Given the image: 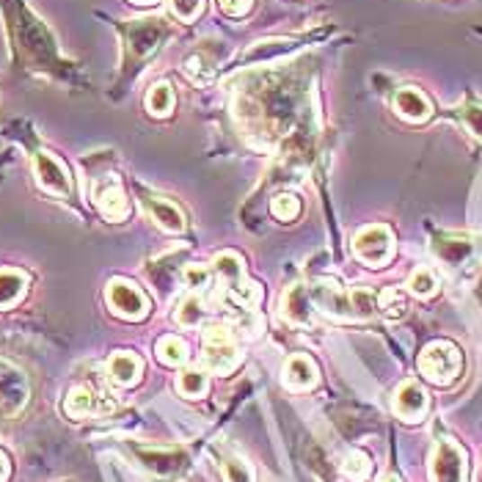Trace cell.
I'll list each match as a JSON object with an SVG mask.
<instances>
[{
	"mask_svg": "<svg viewBox=\"0 0 482 482\" xmlns=\"http://www.w3.org/2000/svg\"><path fill=\"white\" fill-rule=\"evenodd\" d=\"M353 251L356 256L370 268H383L386 262L394 256V235L386 224H372L364 227L356 240H353Z\"/></svg>",
	"mask_w": 482,
	"mask_h": 482,
	"instance_id": "obj_4",
	"label": "cell"
},
{
	"mask_svg": "<svg viewBox=\"0 0 482 482\" xmlns=\"http://www.w3.org/2000/svg\"><path fill=\"white\" fill-rule=\"evenodd\" d=\"M408 290L416 298H430L438 290V279H435V273L430 268H416L411 273V279H408Z\"/></svg>",
	"mask_w": 482,
	"mask_h": 482,
	"instance_id": "obj_24",
	"label": "cell"
},
{
	"mask_svg": "<svg viewBox=\"0 0 482 482\" xmlns=\"http://www.w3.org/2000/svg\"><path fill=\"white\" fill-rule=\"evenodd\" d=\"M347 298H350V315L359 320H370L378 309V295L367 287H356Z\"/></svg>",
	"mask_w": 482,
	"mask_h": 482,
	"instance_id": "obj_23",
	"label": "cell"
},
{
	"mask_svg": "<svg viewBox=\"0 0 482 482\" xmlns=\"http://www.w3.org/2000/svg\"><path fill=\"white\" fill-rule=\"evenodd\" d=\"M201 317H204V300L196 292H191L188 298H183L180 306H177V312H174V320H177L180 326H185V328L199 326Z\"/></svg>",
	"mask_w": 482,
	"mask_h": 482,
	"instance_id": "obj_22",
	"label": "cell"
},
{
	"mask_svg": "<svg viewBox=\"0 0 482 482\" xmlns=\"http://www.w3.org/2000/svg\"><path fill=\"white\" fill-rule=\"evenodd\" d=\"M94 204L108 218V221H124L127 212H129L127 193H124V188H121V183L116 177L94 185Z\"/></svg>",
	"mask_w": 482,
	"mask_h": 482,
	"instance_id": "obj_8",
	"label": "cell"
},
{
	"mask_svg": "<svg viewBox=\"0 0 482 482\" xmlns=\"http://www.w3.org/2000/svg\"><path fill=\"white\" fill-rule=\"evenodd\" d=\"M183 279H185V287H191V290L196 292V290L210 287L212 271H210L207 265H188V268L183 271Z\"/></svg>",
	"mask_w": 482,
	"mask_h": 482,
	"instance_id": "obj_29",
	"label": "cell"
},
{
	"mask_svg": "<svg viewBox=\"0 0 482 482\" xmlns=\"http://www.w3.org/2000/svg\"><path fill=\"white\" fill-rule=\"evenodd\" d=\"M221 469H224V477H227V482H254L251 466H248L243 458L227 455V458H224V463H221Z\"/></svg>",
	"mask_w": 482,
	"mask_h": 482,
	"instance_id": "obj_27",
	"label": "cell"
},
{
	"mask_svg": "<svg viewBox=\"0 0 482 482\" xmlns=\"http://www.w3.org/2000/svg\"><path fill=\"white\" fill-rule=\"evenodd\" d=\"M28 287V276L20 271H0V309L14 306Z\"/></svg>",
	"mask_w": 482,
	"mask_h": 482,
	"instance_id": "obj_16",
	"label": "cell"
},
{
	"mask_svg": "<svg viewBox=\"0 0 482 482\" xmlns=\"http://www.w3.org/2000/svg\"><path fill=\"white\" fill-rule=\"evenodd\" d=\"M31 400V383L20 367L0 359V416L20 414Z\"/></svg>",
	"mask_w": 482,
	"mask_h": 482,
	"instance_id": "obj_5",
	"label": "cell"
},
{
	"mask_svg": "<svg viewBox=\"0 0 482 482\" xmlns=\"http://www.w3.org/2000/svg\"><path fill=\"white\" fill-rule=\"evenodd\" d=\"M133 4H155V0H133Z\"/></svg>",
	"mask_w": 482,
	"mask_h": 482,
	"instance_id": "obj_33",
	"label": "cell"
},
{
	"mask_svg": "<svg viewBox=\"0 0 482 482\" xmlns=\"http://www.w3.org/2000/svg\"><path fill=\"white\" fill-rule=\"evenodd\" d=\"M177 388H180L183 397H188V400L204 397L207 388H210V372H207V370H196V367H191V370L180 372V378H177Z\"/></svg>",
	"mask_w": 482,
	"mask_h": 482,
	"instance_id": "obj_17",
	"label": "cell"
},
{
	"mask_svg": "<svg viewBox=\"0 0 482 482\" xmlns=\"http://www.w3.org/2000/svg\"><path fill=\"white\" fill-rule=\"evenodd\" d=\"M391 408L406 422H419L427 414V391L416 380H406L397 391H394Z\"/></svg>",
	"mask_w": 482,
	"mask_h": 482,
	"instance_id": "obj_9",
	"label": "cell"
},
{
	"mask_svg": "<svg viewBox=\"0 0 482 482\" xmlns=\"http://www.w3.org/2000/svg\"><path fill=\"white\" fill-rule=\"evenodd\" d=\"M419 372L435 383V386H450L458 380V375L463 372V356L460 350L447 342V339H438V342H430L422 353H419V362H416Z\"/></svg>",
	"mask_w": 482,
	"mask_h": 482,
	"instance_id": "obj_1",
	"label": "cell"
},
{
	"mask_svg": "<svg viewBox=\"0 0 482 482\" xmlns=\"http://www.w3.org/2000/svg\"><path fill=\"white\" fill-rule=\"evenodd\" d=\"M312 309V292H306V287H292L284 295V317H290L292 323H303L309 317Z\"/></svg>",
	"mask_w": 482,
	"mask_h": 482,
	"instance_id": "obj_18",
	"label": "cell"
},
{
	"mask_svg": "<svg viewBox=\"0 0 482 482\" xmlns=\"http://www.w3.org/2000/svg\"><path fill=\"white\" fill-rule=\"evenodd\" d=\"M201 364L210 375H229L240 364V347L229 328L212 326L201 334Z\"/></svg>",
	"mask_w": 482,
	"mask_h": 482,
	"instance_id": "obj_2",
	"label": "cell"
},
{
	"mask_svg": "<svg viewBox=\"0 0 482 482\" xmlns=\"http://www.w3.org/2000/svg\"><path fill=\"white\" fill-rule=\"evenodd\" d=\"M9 471H12V466H9V458L0 452V482H6L9 479Z\"/></svg>",
	"mask_w": 482,
	"mask_h": 482,
	"instance_id": "obj_31",
	"label": "cell"
},
{
	"mask_svg": "<svg viewBox=\"0 0 482 482\" xmlns=\"http://www.w3.org/2000/svg\"><path fill=\"white\" fill-rule=\"evenodd\" d=\"M281 380L284 386L295 388V391H303V388H312L317 383V364L303 356V353H295L284 362V370H281Z\"/></svg>",
	"mask_w": 482,
	"mask_h": 482,
	"instance_id": "obj_11",
	"label": "cell"
},
{
	"mask_svg": "<svg viewBox=\"0 0 482 482\" xmlns=\"http://www.w3.org/2000/svg\"><path fill=\"white\" fill-rule=\"evenodd\" d=\"M113 403L108 397H103V394H97L94 388L89 386H75L69 391V397L64 403V411L72 416V419H85V416H97V414H105L111 411Z\"/></svg>",
	"mask_w": 482,
	"mask_h": 482,
	"instance_id": "obj_10",
	"label": "cell"
},
{
	"mask_svg": "<svg viewBox=\"0 0 482 482\" xmlns=\"http://www.w3.org/2000/svg\"><path fill=\"white\" fill-rule=\"evenodd\" d=\"M168 9L183 22H193L199 17V12L204 9V0H168Z\"/></svg>",
	"mask_w": 482,
	"mask_h": 482,
	"instance_id": "obj_28",
	"label": "cell"
},
{
	"mask_svg": "<svg viewBox=\"0 0 482 482\" xmlns=\"http://www.w3.org/2000/svg\"><path fill=\"white\" fill-rule=\"evenodd\" d=\"M342 471L347 479H353V482H364L372 471V463L364 452H350L342 463Z\"/></svg>",
	"mask_w": 482,
	"mask_h": 482,
	"instance_id": "obj_25",
	"label": "cell"
},
{
	"mask_svg": "<svg viewBox=\"0 0 482 482\" xmlns=\"http://www.w3.org/2000/svg\"><path fill=\"white\" fill-rule=\"evenodd\" d=\"M157 359L168 367H180L188 362V344L180 336H163L157 342Z\"/></svg>",
	"mask_w": 482,
	"mask_h": 482,
	"instance_id": "obj_19",
	"label": "cell"
},
{
	"mask_svg": "<svg viewBox=\"0 0 482 482\" xmlns=\"http://www.w3.org/2000/svg\"><path fill=\"white\" fill-rule=\"evenodd\" d=\"M383 482H400V479H397V477H386Z\"/></svg>",
	"mask_w": 482,
	"mask_h": 482,
	"instance_id": "obj_32",
	"label": "cell"
},
{
	"mask_svg": "<svg viewBox=\"0 0 482 482\" xmlns=\"http://www.w3.org/2000/svg\"><path fill=\"white\" fill-rule=\"evenodd\" d=\"M33 174H36V183L48 193H53V196H69L72 193V177H69L67 165L56 155L39 149L33 155Z\"/></svg>",
	"mask_w": 482,
	"mask_h": 482,
	"instance_id": "obj_7",
	"label": "cell"
},
{
	"mask_svg": "<svg viewBox=\"0 0 482 482\" xmlns=\"http://www.w3.org/2000/svg\"><path fill=\"white\" fill-rule=\"evenodd\" d=\"M105 300L111 306V312L121 320H144L149 315V298L141 287H136L133 281H124V279H113L105 287Z\"/></svg>",
	"mask_w": 482,
	"mask_h": 482,
	"instance_id": "obj_3",
	"label": "cell"
},
{
	"mask_svg": "<svg viewBox=\"0 0 482 482\" xmlns=\"http://www.w3.org/2000/svg\"><path fill=\"white\" fill-rule=\"evenodd\" d=\"M254 6V0H218V9L229 17H245Z\"/></svg>",
	"mask_w": 482,
	"mask_h": 482,
	"instance_id": "obj_30",
	"label": "cell"
},
{
	"mask_svg": "<svg viewBox=\"0 0 482 482\" xmlns=\"http://www.w3.org/2000/svg\"><path fill=\"white\" fill-rule=\"evenodd\" d=\"M147 111L157 119H163L174 111V92L168 83H155L147 92Z\"/></svg>",
	"mask_w": 482,
	"mask_h": 482,
	"instance_id": "obj_20",
	"label": "cell"
},
{
	"mask_svg": "<svg viewBox=\"0 0 482 482\" xmlns=\"http://www.w3.org/2000/svg\"><path fill=\"white\" fill-rule=\"evenodd\" d=\"M271 212L279 218V221H295V218L300 215V199L292 196V193H279L271 201Z\"/></svg>",
	"mask_w": 482,
	"mask_h": 482,
	"instance_id": "obj_26",
	"label": "cell"
},
{
	"mask_svg": "<svg viewBox=\"0 0 482 482\" xmlns=\"http://www.w3.org/2000/svg\"><path fill=\"white\" fill-rule=\"evenodd\" d=\"M212 271L227 281V290H237V287L248 284V279H245V268H243V259H240L235 251L218 254V256L212 259Z\"/></svg>",
	"mask_w": 482,
	"mask_h": 482,
	"instance_id": "obj_15",
	"label": "cell"
},
{
	"mask_svg": "<svg viewBox=\"0 0 482 482\" xmlns=\"http://www.w3.org/2000/svg\"><path fill=\"white\" fill-rule=\"evenodd\" d=\"M378 309L388 317V320H400L408 312V300L400 292V287H386L378 298Z\"/></svg>",
	"mask_w": 482,
	"mask_h": 482,
	"instance_id": "obj_21",
	"label": "cell"
},
{
	"mask_svg": "<svg viewBox=\"0 0 482 482\" xmlns=\"http://www.w3.org/2000/svg\"><path fill=\"white\" fill-rule=\"evenodd\" d=\"M144 375V362L136 353H127V350H119L108 359V378L116 386H136Z\"/></svg>",
	"mask_w": 482,
	"mask_h": 482,
	"instance_id": "obj_13",
	"label": "cell"
},
{
	"mask_svg": "<svg viewBox=\"0 0 482 482\" xmlns=\"http://www.w3.org/2000/svg\"><path fill=\"white\" fill-rule=\"evenodd\" d=\"M144 210L152 215V221H155L160 229H165V232H171V235L185 232V215H183L180 207H174L171 201H165V199H160V196H147V199H144Z\"/></svg>",
	"mask_w": 482,
	"mask_h": 482,
	"instance_id": "obj_12",
	"label": "cell"
},
{
	"mask_svg": "<svg viewBox=\"0 0 482 482\" xmlns=\"http://www.w3.org/2000/svg\"><path fill=\"white\" fill-rule=\"evenodd\" d=\"M394 108L400 111V116H406L411 121H424L433 113L430 100L419 89H411V85H406V89L397 92V97H394Z\"/></svg>",
	"mask_w": 482,
	"mask_h": 482,
	"instance_id": "obj_14",
	"label": "cell"
},
{
	"mask_svg": "<svg viewBox=\"0 0 482 482\" xmlns=\"http://www.w3.org/2000/svg\"><path fill=\"white\" fill-rule=\"evenodd\" d=\"M430 477H433V482H463L466 479V455L455 442H450V438H442V442L435 444V450L430 455Z\"/></svg>",
	"mask_w": 482,
	"mask_h": 482,
	"instance_id": "obj_6",
	"label": "cell"
}]
</instances>
